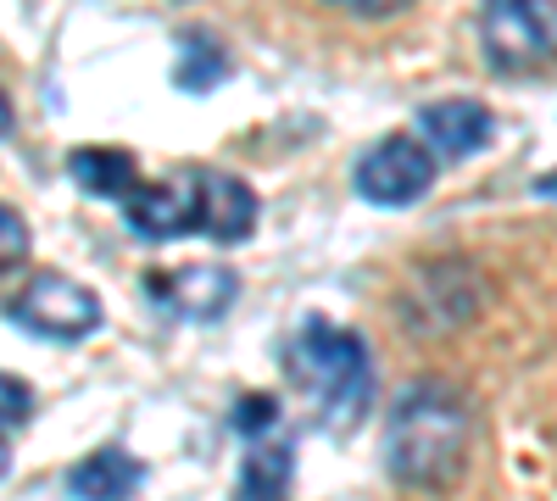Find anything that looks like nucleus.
Returning <instances> with one entry per match:
<instances>
[{"instance_id": "f257e3e1", "label": "nucleus", "mask_w": 557, "mask_h": 501, "mask_svg": "<svg viewBox=\"0 0 557 501\" xmlns=\"http://www.w3.org/2000/svg\"><path fill=\"white\" fill-rule=\"evenodd\" d=\"M469 440H474L469 406H462L451 385H435V379L407 385L385 418V468L396 485L446 490L469 468Z\"/></svg>"}, {"instance_id": "f03ea898", "label": "nucleus", "mask_w": 557, "mask_h": 501, "mask_svg": "<svg viewBox=\"0 0 557 501\" xmlns=\"http://www.w3.org/2000/svg\"><path fill=\"white\" fill-rule=\"evenodd\" d=\"M285 374L301 390V401L312 406L318 424L346 429L368 413L374 396V362H368L362 340L330 317H307L285 346Z\"/></svg>"}, {"instance_id": "7ed1b4c3", "label": "nucleus", "mask_w": 557, "mask_h": 501, "mask_svg": "<svg viewBox=\"0 0 557 501\" xmlns=\"http://www.w3.org/2000/svg\"><path fill=\"white\" fill-rule=\"evenodd\" d=\"M480 45L496 73H535L557 62V0H485Z\"/></svg>"}, {"instance_id": "20e7f679", "label": "nucleus", "mask_w": 557, "mask_h": 501, "mask_svg": "<svg viewBox=\"0 0 557 501\" xmlns=\"http://www.w3.org/2000/svg\"><path fill=\"white\" fill-rule=\"evenodd\" d=\"M123 217L139 240L207 235V167H178L162 185H146L123 206Z\"/></svg>"}, {"instance_id": "39448f33", "label": "nucleus", "mask_w": 557, "mask_h": 501, "mask_svg": "<svg viewBox=\"0 0 557 501\" xmlns=\"http://www.w3.org/2000/svg\"><path fill=\"white\" fill-rule=\"evenodd\" d=\"M12 324L28 335H45V340H78L101 324V301L78 279L39 273V279H28L23 296H12Z\"/></svg>"}, {"instance_id": "423d86ee", "label": "nucleus", "mask_w": 557, "mask_h": 501, "mask_svg": "<svg viewBox=\"0 0 557 501\" xmlns=\"http://www.w3.org/2000/svg\"><path fill=\"white\" fill-rule=\"evenodd\" d=\"M435 185V151L412 134H391L357 162V196L374 206H407Z\"/></svg>"}, {"instance_id": "0eeeda50", "label": "nucleus", "mask_w": 557, "mask_h": 501, "mask_svg": "<svg viewBox=\"0 0 557 501\" xmlns=\"http://www.w3.org/2000/svg\"><path fill=\"white\" fill-rule=\"evenodd\" d=\"M418 140L446 162H462L491 146V112L480 101H430L418 112Z\"/></svg>"}, {"instance_id": "6e6552de", "label": "nucleus", "mask_w": 557, "mask_h": 501, "mask_svg": "<svg viewBox=\"0 0 557 501\" xmlns=\"http://www.w3.org/2000/svg\"><path fill=\"white\" fill-rule=\"evenodd\" d=\"M139 485H146V463L123 446H101V451H89L84 463L67 468V496L73 501H128Z\"/></svg>"}, {"instance_id": "1a4fd4ad", "label": "nucleus", "mask_w": 557, "mask_h": 501, "mask_svg": "<svg viewBox=\"0 0 557 501\" xmlns=\"http://www.w3.org/2000/svg\"><path fill=\"white\" fill-rule=\"evenodd\" d=\"M240 279L228 267H178L168 279H151V296L168 301L178 317H218L228 301H235Z\"/></svg>"}, {"instance_id": "9d476101", "label": "nucleus", "mask_w": 557, "mask_h": 501, "mask_svg": "<svg viewBox=\"0 0 557 501\" xmlns=\"http://www.w3.org/2000/svg\"><path fill=\"white\" fill-rule=\"evenodd\" d=\"M67 173L73 185L89 190V196H107V201H134L139 190H146V178H139V162L128 151H112V146H78L67 156Z\"/></svg>"}, {"instance_id": "9b49d317", "label": "nucleus", "mask_w": 557, "mask_h": 501, "mask_svg": "<svg viewBox=\"0 0 557 501\" xmlns=\"http://www.w3.org/2000/svg\"><path fill=\"white\" fill-rule=\"evenodd\" d=\"M290 468H296V446L268 435H251L246 468H240V496L235 501H290Z\"/></svg>"}, {"instance_id": "f8f14e48", "label": "nucleus", "mask_w": 557, "mask_h": 501, "mask_svg": "<svg viewBox=\"0 0 557 501\" xmlns=\"http://www.w3.org/2000/svg\"><path fill=\"white\" fill-rule=\"evenodd\" d=\"M257 223V196L246 178L207 167V240H246Z\"/></svg>"}, {"instance_id": "ddd939ff", "label": "nucleus", "mask_w": 557, "mask_h": 501, "mask_svg": "<svg viewBox=\"0 0 557 501\" xmlns=\"http://www.w3.org/2000/svg\"><path fill=\"white\" fill-rule=\"evenodd\" d=\"M178 51H184V62H178V84H184V89H212V84L228 73V57L218 51L207 34H184Z\"/></svg>"}, {"instance_id": "4468645a", "label": "nucleus", "mask_w": 557, "mask_h": 501, "mask_svg": "<svg viewBox=\"0 0 557 501\" xmlns=\"http://www.w3.org/2000/svg\"><path fill=\"white\" fill-rule=\"evenodd\" d=\"M28 418V385L23 379H7V435H17Z\"/></svg>"}, {"instance_id": "2eb2a0df", "label": "nucleus", "mask_w": 557, "mask_h": 501, "mask_svg": "<svg viewBox=\"0 0 557 501\" xmlns=\"http://www.w3.org/2000/svg\"><path fill=\"white\" fill-rule=\"evenodd\" d=\"M0 229H7V273H12V267H17V256H28V235H23L17 212H0Z\"/></svg>"}, {"instance_id": "dca6fc26", "label": "nucleus", "mask_w": 557, "mask_h": 501, "mask_svg": "<svg viewBox=\"0 0 557 501\" xmlns=\"http://www.w3.org/2000/svg\"><path fill=\"white\" fill-rule=\"evenodd\" d=\"M335 7H346V12H362V17H380V12H396V7H407V0H335Z\"/></svg>"}]
</instances>
